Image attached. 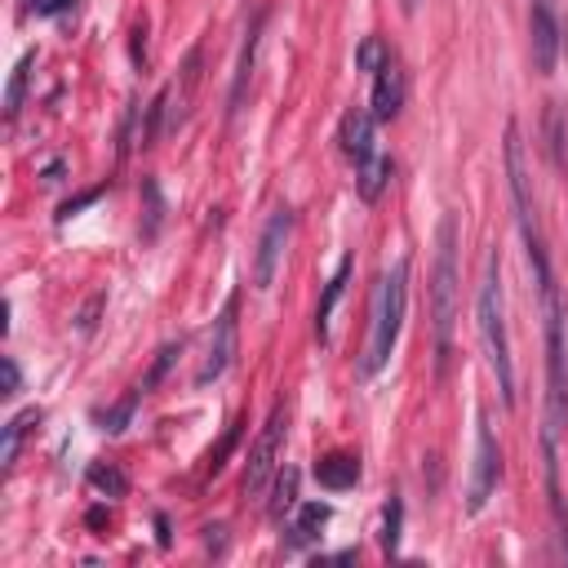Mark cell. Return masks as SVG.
<instances>
[{
    "label": "cell",
    "mask_w": 568,
    "mask_h": 568,
    "mask_svg": "<svg viewBox=\"0 0 568 568\" xmlns=\"http://www.w3.org/2000/svg\"><path fill=\"white\" fill-rule=\"evenodd\" d=\"M235 307L241 298H227L222 315L214 320V338H209V351H205V364L196 369V387H209L218 377L235 364V351H241V324H235Z\"/></svg>",
    "instance_id": "8"
},
{
    "label": "cell",
    "mask_w": 568,
    "mask_h": 568,
    "mask_svg": "<svg viewBox=\"0 0 568 568\" xmlns=\"http://www.w3.org/2000/svg\"><path fill=\"white\" fill-rule=\"evenodd\" d=\"M328 511L324 502H302L298 506V519L289 525V551H307V546H315L320 542V529L328 525Z\"/></svg>",
    "instance_id": "15"
},
{
    "label": "cell",
    "mask_w": 568,
    "mask_h": 568,
    "mask_svg": "<svg viewBox=\"0 0 568 568\" xmlns=\"http://www.w3.org/2000/svg\"><path fill=\"white\" fill-rule=\"evenodd\" d=\"M280 449H284V409H271L262 436H258L254 449H249V466H245V480H241V493H245L249 502H258V498L275 485Z\"/></svg>",
    "instance_id": "6"
},
{
    "label": "cell",
    "mask_w": 568,
    "mask_h": 568,
    "mask_svg": "<svg viewBox=\"0 0 568 568\" xmlns=\"http://www.w3.org/2000/svg\"><path fill=\"white\" fill-rule=\"evenodd\" d=\"M377 120H373V112L369 107H351L347 116H343V125H338V142H343V152L356 160V165H364V160H373L377 156Z\"/></svg>",
    "instance_id": "11"
},
{
    "label": "cell",
    "mask_w": 568,
    "mask_h": 568,
    "mask_svg": "<svg viewBox=\"0 0 568 568\" xmlns=\"http://www.w3.org/2000/svg\"><path fill=\"white\" fill-rule=\"evenodd\" d=\"M400 529H404V502H400V498H391V502H387V511H383V533H377V542H383V551H387V555H396V551H400Z\"/></svg>",
    "instance_id": "19"
},
{
    "label": "cell",
    "mask_w": 568,
    "mask_h": 568,
    "mask_svg": "<svg viewBox=\"0 0 568 568\" xmlns=\"http://www.w3.org/2000/svg\"><path fill=\"white\" fill-rule=\"evenodd\" d=\"M294 235V209H275L258 235V254H254V289L267 294L275 284V271L284 262V245H289Z\"/></svg>",
    "instance_id": "9"
},
{
    "label": "cell",
    "mask_w": 568,
    "mask_h": 568,
    "mask_svg": "<svg viewBox=\"0 0 568 568\" xmlns=\"http://www.w3.org/2000/svg\"><path fill=\"white\" fill-rule=\"evenodd\" d=\"M103 302H107L103 294H93V298L85 302V311L76 315V328H80V334H93V324H99V311H103Z\"/></svg>",
    "instance_id": "26"
},
{
    "label": "cell",
    "mask_w": 568,
    "mask_h": 568,
    "mask_svg": "<svg viewBox=\"0 0 568 568\" xmlns=\"http://www.w3.org/2000/svg\"><path fill=\"white\" fill-rule=\"evenodd\" d=\"M40 422V409L31 404V409H23V413H14L10 422H5V440H0V466H14L18 462V449H23V440H27V431Z\"/></svg>",
    "instance_id": "17"
},
{
    "label": "cell",
    "mask_w": 568,
    "mask_h": 568,
    "mask_svg": "<svg viewBox=\"0 0 568 568\" xmlns=\"http://www.w3.org/2000/svg\"><path fill=\"white\" fill-rule=\"evenodd\" d=\"M404 302H409V258H400L373 289L369 343H364V356H360V377H377L391 364V351L400 343V324H404Z\"/></svg>",
    "instance_id": "1"
},
{
    "label": "cell",
    "mask_w": 568,
    "mask_h": 568,
    "mask_svg": "<svg viewBox=\"0 0 568 568\" xmlns=\"http://www.w3.org/2000/svg\"><path fill=\"white\" fill-rule=\"evenodd\" d=\"M315 480H320L324 489H334V493L356 489V480H360V457H356V453H328V457H320V462H315Z\"/></svg>",
    "instance_id": "14"
},
{
    "label": "cell",
    "mask_w": 568,
    "mask_h": 568,
    "mask_svg": "<svg viewBox=\"0 0 568 568\" xmlns=\"http://www.w3.org/2000/svg\"><path fill=\"white\" fill-rule=\"evenodd\" d=\"M178 351H182V347H173V343H169V347H160V356H156V364H152V373H147V377H142V387H138V391H152V387L160 383V377L169 373V364H173V356H178Z\"/></svg>",
    "instance_id": "24"
},
{
    "label": "cell",
    "mask_w": 568,
    "mask_h": 568,
    "mask_svg": "<svg viewBox=\"0 0 568 568\" xmlns=\"http://www.w3.org/2000/svg\"><path fill=\"white\" fill-rule=\"evenodd\" d=\"M498 480H502V449H498L489 417L480 413L476 417V462H470V485H466V515H480L489 506Z\"/></svg>",
    "instance_id": "5"
},
{
    "label": "cell",
    "mask_w": 568,
    "mask_h": 568,
    "mask_svg": "<svg viewBox=\"0 0 568 568\" xmlns=\"http://www.w3.org/2000/svg\"><path fill=\"white\" fill-rule=\"evenodd\" d=\"M400 107H404V67H400L396 54H387V63L373 72V103H369V112H373L377 125H387V120L400 116Z\"/></svg>",
    "instance_id": "10"
},
{
    "label": "cell",
    "mask_w": 568,
    "mask_h": 568,
    "mask_svg": "<svg viewBox=\"0 0 568 568\" xmlns=\"http://www.w3.org/2000/svg\"><path fill=\"white\" fill-rule=\"evenodd\" d=\"M476 324H480L489 369L498 377L502 404L515 409V360H511V334H506V289H502V258L498 254H489V262H485L480 298H476Z\"/></svg>",
    "instance_id": "2"
},
{
    "label": "cell",
    "mask_w": 568,
    "mask_h": 568,
    "mask_svg": "<svg viewBox=\"0 0 568 568\" xmlns=\"http://www.w3.org/2000/svg\"><path fill=\"white\" fill-rule=\"evenodd\" d=\"M457 328V218L444 214L436 227V267H431V334H436V373L449 369Z\"/></svg>",
    "instance_id": "3"
},
{
    "label": "cell",
    "mask_w": 568,
    "mask_h": 568,
    "mask_svg": "<svg viewBox=\"0 0 568 568\" xmlns=\"http://www.w3.org/2000/svg\"><path fill=\"white\" fill-rule=\"evenodd\" d=\"M31 54H23L18 59V67H14V76H10V89H5V116L14 120L18 112H23V93H27V76H31Z\"/></svg>",
    "instance_id": "20"
},
{
    "label": "cell",
    "mask_w": 568,
    "mask_h": 568,
    "mask_svg": "<svg viewBox=\"0 0 568 568\" xmlns=\"http://www.w3.org/2000/svg\"><path fill=\"white\" fill-rule=\"evenodd\" d=\"M133 409H138V391H129V396H125V400L103 417V431H107V436H120L125 426H129V417H133Z\"/></svg>",
    "instance_id": "23"
},
{
    "label": "cell",
    "mask_w": 568,
    "mask_h": 568,
    "mask_svg": "<svg viewBox=\"0 0 568 568\" xmlns=\"http://www.w3.org/2000/svg\"><path fill=\"white\" fill-rule=\"evenodd\" d=\"M235 440H241V426H227V436H222V444L209 453V476H218V470L227 466V453L235 449Z\"/></svg>",
    "instance_id": "25"
},
{
    "label": "cell",
    "mask_w": 568,
    "mask_h": 568,
    "mask_svg": "<svg viewBox=\"0 0 568 568\" xmlns=\"http://www.w3.org/2000/svg\"><path fill=\"white\" fill-rule=\"evenodd\" d=\"M564 54V18L559 0H529V59L538 76H551Z\"/></svg>",
    "instance_id": "7"
},
{
    "label": "cell",
    "mask_w": 568,
    "mask_h": 568,
    "mask_svg": "<svg viewBox=\"0 0 568 568\" xmlns=\"http://www.w3.org/2000/svg\"><path fill=\"white\" fill-rule=\"evenodd\" d=\"M417 5H422V0H404V14H417Z\"/></svg>",
    "instance_id": "30"
},
{
    "label": "cell",
    "mask_w": 568,
    "mask_h": 568,
    "mask_svg": "<svg viewBox=\"0 0 568 568\" xmlns=\"http://www.w3.org/2000/svg\"><path fill=\"white\" fill-rule=\"evenodd\" d=\"M294 511H298V470L284 466V470H275V498L267 502V515L280 525V519L294 515Z\"/></svg>",
    "instance_id": "18"
},
{
    "label": "cell",
    "mask_w": 568,
    "mask_h": 568,
    "mask_svg": "<svg viewBox=\"0 0 568 568\" xmlns=\"http://www.w3.org/2000/svg\"><path fill=\"white\" fill-rule=\"evenodd\" d=\"M133 63H138V67L147 63V27H142V23L133 27Z\"/></svg>",
    "instance_id": "28"
},
{
    "label": "cell",
    "mask_w": 568,
    "mask_h": 568,
    "mask_svg": "<svg viewBox=\"0 0 568 568\" xmlns=\"http://www.w3.org/2000/svg\"><path fill=\"white\" fill-rule=\"evenodd\" d=\"M76 0H40V10L36 14H63V10H72Z\"/></svg>",
    "instance_id": "29"
},
{
    "label": "cell",
    "mask_w": 568,
    "mask_h": 568,
    "mask_svg": "<svg viewBox=\"0 0 568 568\" xmlns=\"http://www.w3.org/2000/svg\"><path fill=\"white\" fill-rule=\"evenodd\" d=\"M391 173H396V165H391V156H383V152H377L373 160H364V165H356V192H360V201H364V205L383 201Z\"/></svg>",
    "instance_id": "13"
},
{
    "label": "cell",
    "mask_w": 568,
    "mask_h": 568,
    "mask_svg": "<svg viewBox=\"0 0 568 568\" xmlns=\"http://www.w3.org/2000/svg\"><path fill=\"white\" fill-rule=\"evenodd\" d=\"M0 377H5V391H0V396H18V387H23V377H18V364L5 356V360H0Z\"/></svg>",
    "instance_id": "27"
},
{
    "label": "cell",
    "mask_w": 568,
    "mask_h": 568,
    "mask_svg": "<svg viewBox=\"0 0 568 568\" xmlns=\"http://www.w3.org/2000/svg\"><path fill=\"white\" fill-rule=\"evenodd\" d=\"M538 298H542V328H546V409H551L546 431L559 436V426L568 422V328H564V298L555 275L538 280Z\"/></svg>",
    "instance_id": "4"
},
{
    "label": "cell",
    "mask_w": 568,
    "mask_h": 568,
    "mask_svg": "<svg viewBox=\"0 0 568 568\" xmlns=\"http://www.w3.org/2000/svg\"><path fill=\"white\" fill-rule=\"evenodd\" d=\"M387 54H391V44H383V40H377V36H364V40H360V50H356V67L373 76L377 67L387 63Z\"/></svg>",
    "instance_id": "22"
},
{
    "label": "cell",
    "mask_w": 568,
    "mask_h": 568,
    "mask_svg": "<svg viewBox=\"0 0 568 568\" xmlns=\"http://www.w3.org/2000/svg\"><path fill=\"white\" fill-rule=\"evenodd\" d=\"M347 275H351V258H343V262H338V271L328 275V284H324V298H320V307H315V338H320V343H328V320H334V307L343 302Z\"/></svg>",
    "instance_id": "16"
},
{
    "label": "cell",
    "mask_w": 568,
    "mask_h": 568,
    "mask_svg": "<svg viewBox=\"0 0 568 568\" xmlns=\"http://www.w3.org/2000/svg\"><path fill=\"white\" fill-rule=\"evenodd\" d=\"M262 14L249 23V31H245V50H241V67H235V80H231V116L245 107V93H249V80H254V59H258V40H262Z\"/></svg>",
    "instance_id": "12"
},
{
    "label": "cell",
    "mask_w": 568,
    "mask_h": 568,
    "mask_svg": "<svg viewBox=\"0 0 568 568\" xmlns=\"http://www.w3.org/2000/svg\"><path fill=\"white\" fill-rule=\"evenodd\" d=\"M89 485L99 489L103 498H125L129 493V480L120 476L116 466H89Z\"/></svg>",
    "instance_id": "21"
}]
</instances>
